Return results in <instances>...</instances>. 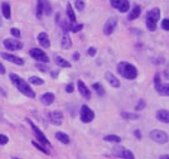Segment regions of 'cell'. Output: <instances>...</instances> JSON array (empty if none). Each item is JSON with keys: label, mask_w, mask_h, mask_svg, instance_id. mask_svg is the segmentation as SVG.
Here are the masks:
<instances>
[{"label": "cell", "mask_w": 169, "mask_h": 159, "mask_svg": "<svg viewBox=\"0 0 169 159\" xmlns=\"http://www.w3.org/2000/svg\"><path fill=\"white\" fill-rule=\"evenodd\" d=\"M4 60H6L8 62H11V63L14 65H18V66H23L24 65V60L20 57H16L14 56V54H10V53H6V52H3L1 54H0Z\"/></svg>", "instance_id": "obj_13"}, {"label": "cell", "mask_w": 169, "mask_h": 159, "mask_svg": "<svg viewBox=\"0 0 169 159\" xmlns=\"http://www.w3.org/2000/svg\"><path fill=\"white\" fill-rule=\"evenodd\" d=\"M8 143H9V138L4 134H0V145H5Z\"/></svg>", "instance_id": "obj_38"}, {"label": "cell", "mask_w": 169, "mask_h": 159, "mask_svg": "<svg viewBox=\"0 0 169 159\" xmlns=\"http://www.w3.org/2000/svg\"><path fill=\"white\" fill-rule=\"evenodd\" d=\"M134 135H135V138H136V139H139V140H140L141 138H143L140 130H135V131H134Z\"/></svg>", "instance_id": "obj_45"}, {"label": "cell", "mask_w": 169, "mask_h": 159, "mask_svg": "<svg viewBox=\"0 0 169 159\" xmlns=\"http://www.w3.org/2000/svg\"><path fill=\"white\" fill-rule=\"evenodd\" d=\"M164 61H165V60H164L163 57H159V60H158V58H153V63L154 65H162V63H164Z\"/></svg>", "instance_id": "obj_43"}, {"label": "cell", "mask_w": 169, "mask_h": 159, "mask_svg": "<svg viewBox=\"0 0 169 159\" xmlns=\"http://www.w3.org/2000/svg\"><path fill=\"white\" fill-rule=\"evenodd\" d=\"M29 54H31V57L33 60L38 61V63H48L49 62L48 56L45 54L43 49H40V48H32L31 51H29Z\"/></svg>", "instance_id": "obj_8"}, {"label": "cell", "mask_w": 169, "mask_h": 159, "mask_svg": "<svg viewBox=\"0 0 169 159\" xmlns=\"http://www.w3.org/2000/svg\"><path fill=\"white\" fill-rule=\"evenodd\" d=\"M5 72H6V70H5V67L3 66V63L0 62V75H5Z\"/></svg>", "instance_id": "obj_46"}, {"label": "cell", "mask_w": 169, "mask_h": 159, "mask_svg": "<svg viewBox=\"0 0 169 159\" xmlns=\"http://www.w3.org/2000/svg\"><path fill=\"white\" fill-rule=\"evenodd\" d=\"M145 106H146V101H145L144 99H140V100H139V101H138L136 105H135V110H136V111L144 110Z\"/></svg>", "instance_id": "obj_34"}, {"label": "cell", "mask_w": 169, "mask_h": 159, "mask_svg": "<svg viewBox=\"0 0 169 159\" xmlns=\"http://www.w3.org/2000/svg\"><path fill=\"white\" fill-rule=\"evenodd\" d=\"M105 78L107 80V82L114 87V89H119V87L121 86L119 78H117L115 75L111 73V72H106V73H105Z\"/></svg>", "instance_id": "obj_16"}, {"label": "cell", "mask_w": 169, "mask_h": 159, "mask_svg": "<svg viewBox=\"0 0 169 159\" xmlns=\"http://www.w3.org/2000/svg\"><path fill=\"white\" fill-rule=\"evenodd\" d=\"M10 33H11V35H13V37H15V38H19L20 34H22V33H20V31H19L18 28H11V29H10Z\"/></svg>", "instance_id": "obj_39"}, {"label": "cell", "mask_w": 169, "mask_h": 159, "mask_svg": "<svg viewBox=\"0 0 169 159\" xmlns=\"http://www.w3.org/2000/svg\"><path fill=\"white\" fill-rule=\"evenodd\" d=\"M96 52H97V49H96L95 47H90V48H88V51H87V54H88L90 57H95Z\"/></svg>", "instance_id": "obj_41"}, {"label": "cell", "mask_w": 169, "mask_h": 159, "mask_svg": "<svg viewBox=\"0 0 169 159\" xmlns=\"http://www.w3.org/2000/svg\"><path fill=\"white\" fill-rule=\"evenodd\" d=\"M61 47H62L63 49H70L71 47H72V40H71L70 35L66 34V33L63 34L62 39H61Z\"/></svg>", "instance_id": "obj_23"}, {"label": "cell", "mask_w": 169, "mask_h": 159, "mask_svg": "<svg viewBox=\"0 0 169 159\" xmlns=\"http://www.w3.org/2000/svg\"><path fill=\"white\" fill-rule=\"evenodd\" d=\"M13 159H18V158H13Z\"/></svg>", "instance_id": "obj_51"}, {"label": "cell", "mask_w": 169, "mask_h": 159, "mask_svg": "<svg viewBox=\"0 0 169 159\" xmlns=\"http://www.w3.org/2000/svg\"><path fill=\"white\" fill-rule=\"evenodd\" d=\"M160 85V75L159 73H155V76H154V86H155V89Z\"/></svg>", "instance_id": "obj_40"}, {"label": "cell", "mask_w": 169, "mask_h": 159, "mask_svg": "<svg viewBox=\"0 0 169 159\" xmlns=\"http://www.w3.org/2000/svg\"><path fill=\"white\" fill-rule=\"evenodd\" d=\"M48 119L49 121L52 123L53 125H56V126H60V125L63 123V112L62 111H50L48 114Z\"/></svg>", "instance_id": "obj_12"}, {"label": "cell", "mask_w": 169, "mask_h": 159, "mask_svg": "<svg viewBox=\"0 0 169 159\" xmlns=\"http://www.w3.org/2000/svg\"><path fill=\"white\" fill-rule=\"evenodd\" d=\"M112 153L115 154L116 157H120L122 159H135V155H134V153L131 152V150L126 149L125 146L119 145V144L112 148Z\"/></svg>", "instance_id": "obj_6"}, {"label": "cell", "mask_w": 169, "mask_h": 159, "mask_svg": "<svg viewBox=\"0 0 169 159\" xmlns=\"http://www.w3.org/2000/svg\"><path fill=\"white\" fill-rule=\"evenodd\" d=\"M159 159H169V154H163L159 157Z\"/></svg>", "instance_id": "obj_49"}, {"label": "cell", "mask_w": 169, "mask_h": 159, "mask_svg": "<svg viewBox=\"0 0 169 159\" xmlns=\"http://www.w3.org/2000/svg\"><path fill=\"white\" fill-rule=\"evenodd\" d=\"M160 14H162V11H160L159 8H153V9H150L146 13L145 24H146V28L149 32L157 31V26H158L159 19H160Z\"/></svg>", "instance_id": "obj_3"}, {"label": "cell", "mask_w": 169, "mask_h": 159, "mask_svg": "<svg viewBox=\"0 0 169 159\" xmlns=\"http://www.w3.org/2000/svg\"><path fill=\"white\" fill-rule=\"evenodd\" d=\"M117 72L126 80H135L138 77V68L129 62H120L117 65Z\"/></svg>", "instance_id": "obj_2"}, {"label": "cell", "mask_w": 169, "mask_h": 159, "mask_svg": "<svg viewBox=\"0 0 169 159\" xmlns=\"http://www.w3.org/2000/svg\"><path fill=\"white\" fill-rule=\"evenodd\" d=\"M4 47L8 51H19L23 48V43L18 39H13V38H6L4 39Z\"/></svg>", "instance_id": "obj_11"}, {"label": "cell", "mask_w": 169, "mask_h": 159, "mask_svg": "<svg viewBox=\"0 0 169 159\" xmlns=\"http://www.w3.org/2000/svg\"><path fill=\"white\" fill-rule=\"evenodd\" d=\"M43 16V5H42V0H38L37 3V18L42 19Z\"/></svg>", "instance_id": "obj_32"}, {"label": "cell", "mask_w": 169, "mask_h": 159, "mask_svg": "<svg viewBox=\"0 0 169 159\" xmlns=\"http://www.w3.org/2000/svg\"><path fill=\"white\" fill-rule=\"evenodd\" d=\"M110 4H111L112 8H115L116 10H119L120 13H126V11H129V6H130L129 0H110Z\"/></svg>", "instance_id": "obj_10"}, {"label": "cell", "mask_w": 169, "mask_h": 159, "mask_svg": "<svg viewBox=\"0 0 169 159\" xmlns=\"http://www.w3.org/2000/svg\"><path fill=\"white\" fill-rule=\"evenodd\" d=\"M37 68L39 71H42V72H45V71H47V66H44V63H38Z\"/></svg>", "instance_id": "obj_44"}, {"label": "cell", "mask_w": 169, "mask_h": 159, "mask_svg": "<svg viewBox=\"0 0 169 159\" xmlns=\"http://www.w3.org/2000/svg\"><path fill=\"white\" fill-rule=\"evenodd\" d=\"M82 28H83V24H82V23H80V24H73V26H71V32L77 33V32L81 31Z\"/></svg>", "instance_id": "obj_36"}, {"label": "cell", "mask_w": 169, "mask_h": 159, "mask_svg": "<svg viewBox=\"0 0 169 159\" xmlns=\"http://www.w3.org/2000/svg\"><path fill=\"white\" fill-rule=\"evenodd\" d=\"M32 145H33V146H36V148H37L38 150H40V152L43 153V154H47V155H49V154H50V152H49L48 149H45L44 146H42L40 144H38L37 141H32Z\"/></svg>", "instance_id": "obj_33"}, {"label": "cell", "mask_w": 169, "mask_h": 159, "mask_svg": "<svg viewBox=\"0 0 169 159\" xmlns=\"http://www.w3.org/2000/svg\"><path fill=\"white\" fill-rule=\"evenodd\" d=\"M72 58H73V61H78L80 60V53L78 52H75L72 54Z\"/></svg>", "instance_id": "obj_47"}, {"label": "cell", "mask_w": 169, "mask_h": 159, "mask_svg": "<svg viewBox=\"0 0 169 159\" xmlns=\"http://www.w3.org/2000/svg\"><path fill=\"white\" fill-rule=\"evenodd\" d=\"M61 20V14L60 13H56V23H58Z\"/></svg>", "instance_id": "obj_48"}, {"label": "cell", "mask_w": 169, "mask_h": 159, "mask_svg": "<svg viewBox=\"0 0 169 159\" xmlns=\"http://www.w3.org/2000/svg\"><path fill=\"white\" fill-rule=\"evenodd\" d=\"M54 99H56V96H54V94L52 92H45L40 96V102L43 104V105L45 106H49V105H52V104L54 102Z\"/></svg>", "instance_id": "obj_18"}, {"label": "cell", "mask_w": 169, "mask_h": 159, "mask_svg": "<svg viewBox=\"0 0 169 159\" xmlns=\"http://www.w3.org/2000/svg\"><path fill=\"white\" fill-rule=\"evenodd\" d=\"M27 121H28V124L31 125V128H32V130H33V133H34V135L37 136V139H38V141L39 143H42L43 145H45V146H49V148H52V144H50V141L47 139V136L44 135L43 133H42V130L39 128L37 126V125L33 123L32 120H29V119H27Z\"/></svg>", "instance_id": "obj_4"}, {"label": "cell", "mask_w": 169, "mask_h": 159, "mask_svg": "<svg viewBox=\"0 0 169 159\" xmlns=\"http://www.w3.org/2000/svg\"><path fill=\"white\" fill-rule=\"evenodd\" d=\"M149 136L150 139L154 141V143H158V144H165L167 141L169 140V136L165 131L163 130H159V129H155V130H151L149 133Z\"/></svg>", "instance_id": "obj_5"}, {"label": "cell", "mask_w": 169, "mask_h": 159, "mask_svg": "<svg viewBox=\"0 0 169 159\" xmlns=\"http://www.w3.org/2000/svg\"><path fill=\"white\" fill-rule=\"evenodd\" d=\"M1 11H3V15L5 19H10L11 18V8H10V4L4 1L1 4Z\"/></svg>", "instance_id": "obj_21"}, {"label": "cell", "mask_w": 169, "mask_h": 159, "mask_svg": "<svg viewBox=\"0 0 169 159\" xmlns=\"http://www.w3.org/2000/svg\"><path fill=\"white\" fill-rule=\"evenodd\" d=\"M104 140L105 141H109V143H116L119 144L121 141V138L119 135H114V134H110V135H105L104 136Z\"/></svg>", "instance_id": "obj_26"}, {"label": "cell", "mask_w": 169, "mask_h": 159, "mask_svg": "<svg viewBox=\"0 0 169 159\" xmlns=\"http://www.w3.org/2000/svg\"><path fill=\"white\" fill-rule=\"evenodd\" d=\"M75 8L78 11H83L84 9V1L83 0H75Z\"/></svg>", "instance_id": "obj_35"}, {"label": "cell", "mask_w": 169, "mask_h": 159, "mask_svg": "<svg viewBox=\"0 0 169 159\" xmlns=\"http://www.w3.org/2000/svg\"><path fill=\"white\" fill-rule=\"evenodd\" d=\"M60 24H61V28H62V31L66 33H68L71 32V24L68 23V20H60Z\"/></svg>", "instance_id": "obj_31"}, {"label": "cell", "mask_w": 169, "mask_h": 159, "mask_svg": "<svg viewBox=\"0 0 169 159\" xmlns=\"http://www.w3.org/2000/svg\"><path fill=\"white\" fill-rule=\"evenodd\" d=\"M117 26V18L116 16H111V18H109L106 22L104 24V28H102V32L105 35H111L112 32L115 31V28Z\"/></svg>", "instance_id": "obj_9"}, {"label": "cell", "mask_w": 169, "mask_h": 159, "mask_svg": "<svg viewBox=\"0 0 169 159\" xmlns=\"http://www.w3.org/2000/svg\"><path fill=\"white\" fill-rule=\"evenodd\" d=\"M160 27H162L164 31H169V19L165 18L162 20V23H160Z\"/></svg>", "instance_id": "obj_37"}, {"label": "cell", "mask_w": 169, "mask_h": 159, "mask_svg": "<svg viewBox=\"0 0 169 159\" xmlns=\"http://www.w3.org/2000/svg\"><path fill=\"white\" fill-rule=\"evenodd\" d=\"M37 39H38V42H39L40 47H43V48H49V47H50L49 37H48V34H47L45 32H40L39 34H38Z\"/></svg>", "instance_id": "obj_15"}, {"label": "cell", "mask_w": 169, "mask_h": 159, "mask_svg": "<svg viewBox=\"0 0 169 159\" xmlns=\"http://www.w3.org/2000/svg\"><path fill=\"white\" fill-rule=\"evenodd\" d=\"M77 89H78V92L81 94V96L86 100H90L91 99V91L88 90V87L84 85V82L82 80H78L77 81Z\"/></svg>", "instance_id": "obj_14"}, {"label": "cell", "mask_w": 169, "mask_h": 159, "mask_svg": "<svg viewBox=\"0 0 169 159\" xmlns=\"http://www.w3.org/2000/svg\"><path fill=\"white\" fill-rule=\"evenodd\" d=\"M155 91L160 96H169V83H160V85L155 89Z\"/></svg>", "instance_id": "obj_22"}, {"label": "cell", "mask_w": 169, "mask_h": 159, "mask_svg": "<svg viewBox=\"0 0 169 159\" xmlns=\"http://www.w3.org/2000/svg\"><path fill=\"white\" fill-rule=\"evenodd\" d=\"M121 116H122V119H126V120H139L140 119L138 114H135V112H128V111H122Z\"/></svg>", "instance_id": "obj_28"}, {"label": "cell", "mask_w": 169, "mask_h": 159, "mask_svg": "<svg viewBox=\"0 0 169 159\" xmlns=\"http://www.w3.org/2000/svg\"><path fill=\"white\" fill-rule=\"evenodd\" d=\"M141 14V6L139 5H134L131 8V10L129 11V15H128V19L129 20H135L136 18H139V15Z\"/></svg>", "instance_id": "obj_19"}, {"label": "cell", "mask_w": 169, "mask_h": 159, "mask_svg": "<svg viewBox=\"0 0 169 159\" xmlns=\"http://www.w3.org/2000/svg\"><path fill=\"white\" fill-rule=\"evenodd\" d=\"M9 77H10V81L14 83V86L18 89V91H20L24 96H27L29 99H36V92L32 90V87L28 85V82L25 80H23L16 73H10Z\"/></svg>", "instance_id": "obj_1"}, {"label": "cell", "mask_w": 169, "mask_h": 159, "mask_svg": "<svg viewBox=\"0 0 169 159\" xmlns=\"http://www.w3.org/2000/svg\"><path fill=\"white\" fill-rule=\"evenodd\" d=\"M3 26V20H1V18H0V27Z\"/></svg>", "instance_id": "obj_50"}, {"label": "cell", "mask_w": 169, "mask_h": 159, "mask_svg": "<svg viewBox=\"0 0 169 159\" xmlns=\"http://www.w3.org/2000/svg\"><path fill=\"white\" fill-rule=\"evenodd\" d=\"M54 136H56V139H57L58 141H61L62 144H70V143H71V139H70V136L67 135L66 133L57 131L56 134H54Z\"/></svg>", "instance_id": "obj_20"}, {"label": "cell", "mask_w": 169, "mask_h": 159, "mask_svg": "<svg viewBox=\"0 0 169 159\" xmlns=\"http://www.w3.org/2000/svg\"><path fill=\"white\" fill-rule=\"evenodd\" d=\"M42 5H43V14L45 15H50L52 14V5L48 0H42Z\"/></svg>", "instance_id": "obj_27"}, {"label": "cell", "mask_w": 169, "mask_h": 159, "mask_svg": "<svg viewBox=\"0 0 169 159\" xmlns=\"http://www.w3.org/2000/svg\"><path fill=\"white\" fill-rule=\"evenodd\" d=\"M94 119H95V112L87 105H82L81 109H80V120L84 124H88Z\"/></svg>", "instance_id": "obj_7"}, {"label": "cell", "mask_w": 169, "mask_h": 159, "mask_svg": "<svg viewBox=\"0 0 169 159\" xmlns=\"http://www.w3.org/2000/svg\"><path fill=\"white\" fill-rule=\"evenodd\" d=\"M75 91V86L72 85V83H68V85L66 86V92L67 94H72Z\"/></svg>", "instance_id": "obj_42"}, {"label": "cell", "mask_w": 169, "mask_h": 159, "mask_svg": "<svg viewBox=\"0 0 169 159\" xmlns=\"http://www.w3.org/2000/svg\"><path fill=\"white\" fill-rule=\"evenodd\" d=\"M54 62H56V65L58 67H62V68H71V63L67 60H65L63 57H61V56H57L56 60H54Z\"/></svg>", "instance_id": "obj_24"}, {"label": "cell", "mask_w": 169, "mask_h": 159, "mask_svg": "<svg viewBox=\"0 0 169 159\" xmlns=\"http://www.w3.org/2000/svg\"><path fill=\"white\" fill-rule=\"evenodd\" d=\"M67 9H66V11H67V16H68V20H70V23H75L76 22V14H75V11H73V8H72V5L68 3L67 4Z\"/></svg>", "instance_id": "obj_25"}, {"label": "cell", "mask_w": 169, "mask_h": 159, "mask_svg": "<svg viewBox=\"0 0 169 159\" xmlns=\"http://www.w3.org/2000/svg\"><path fill=\"white\" fill-rule=\"evenodd\" d=\"M29 82H31L32 85H36V86H40V85H43V83H44L43 80H42L40 77H38V76L29 77Z\"/></svg>", "instance_id": "obj_30"}, {"label": "cell", "mask_w": 169, "mask_h": 159, "mask_svg": "<svg viewBox=\"0 0 169 159\" xmlns=\"http://www.w3.org/2000/svg\"><path fill=\"white\" fill-rule=\"evenodd\" d=\"M92 89L96 91L99 96H104V95H105V89H104V86L101 85L100 82H95L94 85H92Z\"/></svg>", "instance_id": "obj_29"}, {"label": "cell", "mask_w": 169, "mask_h": 159, "mask_svg": "<svg viewBox=\"0 0 169 159\" xmlns=\"http://www.w3.org/2000/svg\"><path fill=\"white\" fill-rule=\"evenodd\" d=\"M157 120H159L160 123L164 124H169V110H165V109H160V110L157 111Z\"/></svg>", "instance_id": "obj_17"}]
</instances>
